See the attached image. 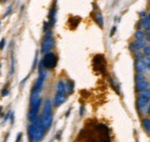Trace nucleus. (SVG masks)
I'll use <instances>...</instances> for the list:
<instances>
[{
	"mask_svg": "<svg viewBox=\"0 0 150 142\" xmlns=\"http://www.w3.org/2000/svg\"><path fill=\"white\" fill-rule=\"evenodd\" d=\"M45 128L40 121V118H37L35 121L28 126V140L29 142H39L43 140L45 135Z\"/></svg>",
	"mask_w": 150,
	"mask_h": 142,
	"instance_id": "f257e3e1",
	"label": "nucleus"
},
{
	"mask_svg": "<svg viewBox=\"0 0 150 142\" xmlns=\"http://www.w3.org/2000/svg\"><path fill=\"white\" fill-rule=\"evenodd\" d=\"M40 121L45 129H49L53 121V113H52V102L51 99H46L43 105V113L40 117Z\"/></svg>",
	"mask_w": 150,
	"mask_h": 142,
	"instance_id": "f03ea898",
	"label": "nucleus"
},
{
	"mask_svg": "<svg viewBox=\"0 0 150 142\" xmlns=\"http://www.w3.org/2000/svg\"><path fill=\"white\" fill-rule=\"evenodd\" d=\"M42 104V97H40V92L37 94H31V98H30V107H29V113H28V119L30 123L35 121L37 119L38 110Z\"/></svg>",
	"mask_w": 150,
	"mask_h": 142,
	"instance_id": "7ed1b4c3",
	"label": "nucleus"
},
{
	"mask_svg": "<svg viewBox=\"0 0 150 142\" xmlns=\"http://www.w3.org/2000/svg\"><path fill=\"white\" fill-rule=\"evenodd\" d=\"M66 98H67V96H66V91H65V82L62 80H59L57 83V92L53 97V101H51V102L54 107H60L61 104L65 103Z\"/></svg>",
	"mask_w": 150,
	"mask_h": 142,
	"instance_id": "20e7f679",
	"label": "nucleus"
},
{
	"mask_svg": "<svg viewBox=\"0 0 150 142\" xmlns=\"http://www.w3.org/2000/svg\"><path fill=\"white\" fill-rule=\"evenodd\" d=\"M54 46V40H53V31L51 29L45 31V35L43 37L42 44H40V52L42 53H47L51 52Z\"/></svg>",
	"mask_w": 150,
	"mask_h": 142,
	"instance_id": "39448f33",
	"label": "nucleus"
},
{
	"mask_svg": "<svg viewBox=\"0 0 150 142\" xmlns=\"http://www.w3.org/2000/svg\"><path fill=\"white\" fill-rule=\"evenodd\" d=\"M57 62H58V58H57V55L53 53L52 51L44 54V58H43V60L40 61L43 68L46 70V71L53 70L57 66Z\"/></svg>",
	"mask_w": 150,
	"mask_h": 142,
	"instance_id": "423d86ee",
	"label": "nucleus"
},
{
	"mask_svg": "<svg viewBox=\"0 0 150 142\" xmlns=\"http://www.w3.org/2000/svg\"><path fill=\"white\" fill-rule=\"evenodd\" d=\"M135 70L137 74H144L150 71V58L143 55L140 59H136L135 61Z\"/></svg>",
	"mask_w": 150,
	"mask_h": 142,
	"instance_id": "0eeeda50",
	"label": "nucleus"
},
{
	"mask_svg": "<svg viewBox=\"0 0 150 142\" xmlns=\"http://www.w3.org/2000/svg\"><path fill=\"white\" fill-rule=\"evenodd\" d=\"M94 64L95 66H97L98 71L100 73H104L105 71V60H104V57L103 55H96L94 59Z\"/></svg>",
	"mask_w": 150,
	"mask_h": 142,
	"instance_id": "6e6552de",
	"label": "nucleus"
},
{
	"mask_svg": "<svg viewBox=\"0 0 150 142\" xmlns=\"http://www.w3.org/2000/svg\"><path fill=\"white\" fill-rule=\"evenodd\" d=\"M149 81H143V82H139L136 83V87H135V90L137 92H141V91H146V90H149Z\"/></svg>",
	"mask_w": 150,
	"mask_h": 142,
	"instance_id": "1a4fd4ad",
	"label": "nucleus"
},
{
	"mask_svg": "<svg viewBox=\"0 0 150 142\" xmlns=\"http://www.w3.org/2000/svg\"><path fill=\"white\" fill-rule=\"evenodd\" d=\"M140 26H141L146 31H149V29H150V16H149V14H148L144 18H141Z\"/></svg>",
	"mask_w": 150,
	"mask_h": 142,
	"instance_id": "9d476101",
	"label": "nucleus"
},
{
	"mask_svg": "<svg viewBox=\"0 0 150 142\" xmlns=\"http://www.w3.org/2000/svg\"><path fill=\"white\" fill-rule=\"evenodd\" d=\"M148 104H149V101H146V99H143V98H137V99H136V107H137L140 112L147 107Z\"/></svg>",
	"mask_w": 150,
	"mask_h": 142,
	"instance_id": "9b49d317",
	"label": "nucleus"
},
{
	"mask_svg": "<svg viewBox=\"0 0 150 142\" xmlns=\"http://www.w3.org/2000/svg\"><path fill=\"white\" fill-rule=\"evenodd\" d=\"M142 127H143V129L146 131V133H147V134H149L150 133V120H149V118H144V119L142 120Z\"/></svg>",
	"mask_w": 150,
	"mask_h": 142,
	"instance_id": "f8f14e48",
	"label": "nucleus"
},
{
	"mask_svg": "<svg viewBox=\"0 0 150 142\" xmlns=\"http://www.w3.org/2000/svg\"><path fill=\"white\" fill-rule=\"evenodd\" d=\"M137 98H143L146 101H150V91L146 90V91H141L137 94Z\"/></svg>",
	"mask_w": 150,
	"mask_h": 142,
	"instance_id": "ddd939ff",
	"label": "nucleus"
},
{
	"mask_svg": "<svg viewBox=\"0 0 150 142\" xmlns=\"http://www.w3.org/2000/svg\"><path fill=\"white\" fill-rule=\"evenodd\" d=\"M73 82L72 81H69V80H67L66 82H65V91H66V95L67 94H71L72 91H73Z\"/></svg>",
	"mask_w": 150,
	"mask_h": 142,
	"instance_id": "4468645a",
	"label": "nucleus"
},
{
	"mask_svg": "<svg viewBox=\"0 0 150 142\" xmlns=\"http://www.w3.org/2000/svg\"><path fill=\"white\" fill-rule=\"evenodd\" d=\"M94 16H95V20H96V22L99 24V27L100 28H103V18H102V15H100V13H95L94 14Z\"/></svg>",
	"mask_w": 150,
	"mask_h": 142,
	"instance_id": "2eb2a0df",
	"label": "nucleus"
},
{
	"mask_svg": "<svg viewBox=\"0 0 150 142\" xmlns=\"http://www.w3.org/2000/svg\"><path fill=\"white\" fill-rule=\"evenodd\" d=\"M135 81H136V83L147 81V76H146L144 74H136V76H135Z\"/></svg>",
	"mask_w": 150,
	"mask_h": 142,
	"instance_id": "dca6fc26",
	"label": "nucleus"
},
{
	"mask_svg": "<svg viewBox=\"0 0 150 142\" xmlns=\"http://www.w3.org/2000/svg\"><path fill=\"white\" fill-rule=\"evenodd\" d=\"M144 36H146L144 30H137L135 33V39H144Z\"/></svg>",
	"mask_w": 150,
	"mask_h": 142,
	"instance_id": "f3484780",
	"label": "nucleus"
},
{
	"mask_svg": "<svg viewBox=\"0 0 150 142\" xmlns=\"http://www.w3.org/2000/svg\"><path fill=\"white\" fill-rule=\"evenodd\" d=\"M110 82H111V84L113 86L114 90H115L117 92H120V90H119V84H118V82H115V80L113 79L112 76H110Z\"/></svg>",
	"mask_w": 150,
	"mask_h": 142,
	"instance_id": "a211bd4d",
	"label": "nucleus"
},
{
	"mask_svg": "<svg viewBox=\"0 0 150 142\" xmlns=\"http://www.w3.org/2000/svg\"><path fill=\"white\" fill-rule=\"evenodd\" d=\"M141 51H142V53H143V55H146V57H149V55H150V48H149V44H148V45H146V46H144V48H143V49H142Z\"/></svg>",
	"mask_w": 150,
	"mask_h": 142,
	"instance_id": "6ab92c4d",
	"label": "nucleus"
},
{
	"mask_svg": "<svg viewBox=\"0 0 150 142\" xmlns=\"http://www.w3.org/2000/svg\"><path fill=\"white\" fill-rule=\"evenodd\" d=\"M129 50H131L133 53H135V52H137V51H140L139 50V48L136 46V44H135V42H133V43H131L129 44Z\"/></svg>",
	"mask_w": 150,
	"mask_h": 142,
	"instance_id": "aec40b11",
	"label": "nucleus"
},
{
	"mask_svg": "<svg viewBox=\"0 0 150 142\" xmlns=\"http://www.w3.org/2000/svg\"><path fill=\"white\" fill-rule=\"evenodd\" d=\"M141 112H142V113H144V114H149V113H150V104H148V105L144 107V109H143Z\"/></svg>",
	"mask_w": 150,
	"mask_h": 142,
	"instance_id": "412c9836",
	"label": "nucleus"
},
{
	"mask_svg": "<svg viewBox=\"0 0 150 142\" xmlns=\"http://www.w3.org/2000/svg\"><path fill=\"white\" fill-rule=\"evenodd\" d=\"M5 42H6V40H5V38H2V39H1V42H0V50H2V49H4V46H5Z\"/></svg>",
	"mask_w": 150,
	"mask_h": 142,
	"instance_id": "4be33fe9",
	"label": "nucleus"
},
{
	"mask_svg": "<svg viewBox=\"0 0 150 142\" xmlns=\"http://www.w3.org/2000/svg\"><path fill=\"white\" fill-rule=\"evenodd\" d=\"M147 15H148V13H147V12H142V13L140 14V16H141V18H144L146 16H147Z\"/></svg>",
	"mask_w": 150,
	"mask_h": 142,
	"instance_id": "5701e85b",
	"label": "nucleus"
},
{
	"mask_svg": "<svg viewBox=\"0 0 150 142\" xmlns=\"http://www.w3.org/2000/svg\"><path fill=\"white\" fill-rule=\"evenodd\" d=\"M1 94H2V96H6V95H8V89H4Z\"/></svg>",
	"mask_w": 150,
	"mask_h": 142,
	"instance_id": "b1692460",
	"label": "nucleus"
},
{
	"mask_svg": "<svg viewBox=\"0 0 150 142\" xmlns=\"http://www.w3.org/2000/svg\"><path fill=\"white\" fill-rule=\"evenodd\" d=\"M11 11H12V7H8V9H7V12L5 13V18H6V16H7V15H8L9 13H11Z\"/></svg>",
	"mask_w": 150,
	"mask_h": 142,
	"instance_id": "393cba45",
	"label": "nucleus"
},
{
	"mask_svg": "<svg viewBox=\"0 0 150 142\" xmlns=\"http://www.w3.org/2000/svg\"><path fill=\"white\" fill-rule=\"evenodd\" d=\"M115 29H117V28H115V27H113V28H112V31H111V35H113V34L115 33Z\"/></svg>",
	"mask_w": 150,
	"mask_h": 142,
	"instance_id": "a878e982",
	"label": "nucleus"
},
{
	"mask_svg": "<svg viewBox=\"0 0 150 142\" xmlns=\"http://www.w3.org/2000/svg\"><path fill=\"white\" fill-rule=\"evenodd\" d=\"M0 1H7V0H0Z\"/></svg>",
	"mask_w": 150,
	"mask_h": 142,
	"instance_id": "bb28decb",
	"label": "nucleus"
},
{
	"mask_svg": "<svg viewBox=\"0 0 150 142\" xmlns=\"http://www.w3.org/2000/svg\"><path fill=\"white\" fill-rule=\"evenodd\" d=\"M0 111H1V107H0Z\"/></svg>",
	"mask_w": 150,
	"mask_h": 142,
	"instance_id": "cd10ccee",
	"label": "nucleus"
}]
</instances>
